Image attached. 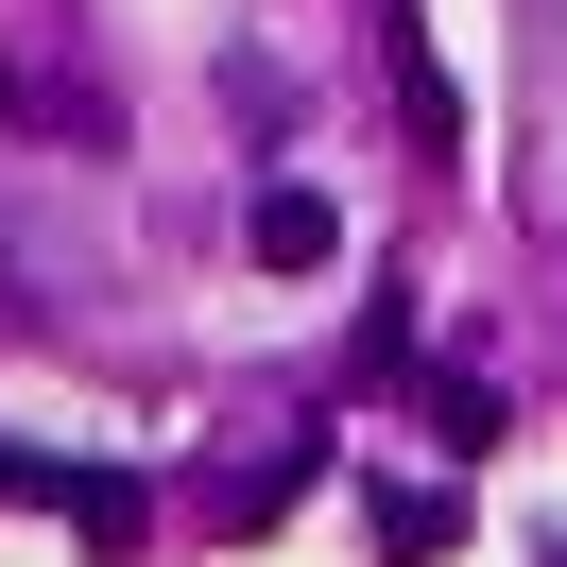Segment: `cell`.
<instances>
[{
  "mask_svg": "<svg viewBox=\"0 0 567 567\" xmlns=\"http://www.w3.org/2000/svg\"><path fill=\"white\" fill-rule=\"evenodd\" d=\"M241 241H258V276H327V258H344V207H327V189H258Z\"/></svg>",
  "mask_w": 567,
  "mask_h": 567,
  "instance_id": "7a4b0ae2",
  "label": "cell"
},
{
  "mask_svg": "<svg viewBox=\"0 0 567 567\" xmlns=\"http://www.w3.org/2000/svg\"><path fill=\"white\" fill-rule=\"evenodd\" d=\"M533 567H567V533H550V550H533Z\"/></svg>",
  "mask_w": 567,
  "mask_h": 567,
  "instance_id": "8992f818",
  "label": "cell"
},
{
  "mask_svg": "<svg viewBox=\"0 0 567 567\" xmlns=\"http://www.w3.org/2000/svg\"><path fill=\"white\" fill-rule=\"evenodd\" d=\"M292 482H310V447H292V464H258V482H224V533H276V516H292Z\"/></svg>",
  "mask_w": 567,
  "mask_h": 567,
  "instance_id": "5b68a950",
  "label": "cell"
},
{
  "mask_svg": "<svg viewBox=\"0 0 567 567\" xmlns=\"http://www.w3.org/2000/svg\"><path fill=\"white\" fill-rule=\"evenodd\" d=\"M379 70H395V121H413V155L447 173V155H464V86H447V52H430V18H413V0L379 18Z\"/></svg>",
  "mask_w": 567,
  "mask_h": 567,
  "instance_id": "6da1fadb",
  "label": "cell"
},
{
  "mask_svg": "<svg viewBox=\"0 0 567 567\" xmlns=\"http://www.w3.org/2000/svg\"><path fill=\"white\" fill-rule=\"evenodd\" d=\"M52 516H70L86 550H138V533H155V498L121 482V464H70V498H52Z\"/></svg>",
  "mask_w": 567,
  "mask_h": 567,
  "instance_id": "3957f363",
  "label": "cell"
},
{
  "mask_svg": "<svg viewBox=\"0 0 567 567\" xmlns=\"http://www.w3.org/2000/svg\"><path fill=\"white\" fill-rule=\"evenodd\" d=\"M379 550L430 567V550H447V498H430V482H379Z\"/></svg>",
  "mask_w": 567,
  "mask_h": 567,
  "instance_id": "277c9868",
  "label": "cell"
}]
</instances>
